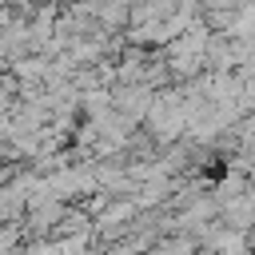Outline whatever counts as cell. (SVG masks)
Wrapping results in <instances>:
<instances>
[{
  "instance_id": "1",
  "label": "cell",
  "mask_w": 255,
  "mask_h": 255,
  "mask_svg": "<svg viewBox=\"0 0 255 255\" xmlns=\"http://www.w3.org/2000/svg\"><path fill=\"white\" fill-rule=\"evenodd\" d=\"M203 247H247V239L235 235V231H219V235H207Z\"/></svg>"
},
{
  "instance_id": "2",
  "label": "cell",
  "mask_w": 255,
  "mask_h": 255,
  "mask_svg": "<svg viewBox=\"0 0 255 255\" xmlns=\"http://www.w3.org/2000/svg\"><path fill=\"white\" fill-rule=\"evenodd\" d=\"M20 243V223H8V231H0V247H16Z\"/></svg>"
},
{
  "instance_id": "3",
  "label": "cell",
  "mask_w": 255,
  "mask_h": 255,
  "mask_svg": "<svg viewBox=\"0 0 255 255\" xmlns=\"http://www.w3.org/2000/svg\"><path fill=\"white\" fill-rule=\"evenodd\" d=\"M4 24H8V12H4V4H0V28H4Z\"/></svg>"
},
{
  "instance_id": "4",
  "label": "cell",
  "mask_w": 255,
  "mask_h": 255,
  "mask_svg": "<svg viewBox=\"0 0 255 255\" xmlns=\"http://www.w3.org/2000/svg\"><path fill=\"white\" fill-rule=\"evenodd\" d=\"M251 187H255V175H251Z\"/></svg>"
}]
</instances>
